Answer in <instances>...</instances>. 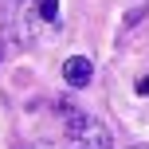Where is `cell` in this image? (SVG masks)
<instances>
[{
  "mask_svg": "<svg viewBox=\"0 0 149 149\" xmlns=\"http://www.w3.org/2000/svg\"><path fill=\"white\" fill-rule=\"evenodd\" d=\"M0 59H4V43H0Z\"/></svg>",
  "mask_w": 149,
  "mask_h": 149,
  "instance_id": "obj_6",
  "label": "cell"
},
{
  "mask_svg": "<svg viewBox=\"0 0 149 149\" xmlns=\"http://www.w3.org/2000/svg\"><path fill=\"white\" fill-rule=\"evenodd\" d=\"M63 110H67V145L71 149H110L114 145L110 130L98 118H86V114L71 110V106H63Z\"/></svg>",
  "mask_w": 149,
  "mask_h": 149,
  "instance_id": "obj_1",
  "label": "cell"
},
{
  "mask_svg": "<svg viewBox=\"0 0 149 149\" xmlns=\"http://www.w3.org/2000/svg\"><path fill=\"white\" fill-rule=\"evenodd\" d=\"M36 12L43 24H59V0H36Z\"/></svg>",
  "mask_w": 149,
  "mask_h": 149,
  "instance_id": "obj_3",
  "label": "cell"
},
{
  "mask_svg": "<svg viewBox=\"0 0 149 149\" xmlns=\"http://www.w3.org/2000/svg\"><path fill=\"white\" fill-rule=\"evenodd\" d=\"M28 149H51V145H28Z\"/></svg>",
  "mask_w": 149,
  "mask_h": 149,
  "instance_id": "obj_5",
  "label": "cell"
},
{
  "mask_svg": "<svg viewBox=\"0 0 149 149\" xmlns=\"http://www.w3.org/2000/svg\"><path fill=\"white\" fill-rule=\"evenodd\" d=\"M137 94H145V98H149V79H141V82H137Z\"/></svg>",
  "mask_w": 149,
  "mask_h": 149,
  "instance_id": "obj_4",
  "label": "cell"
},
{
  "mask_svg": "<svg viewBox=\"0 0 149 149\" xmlns=\"http://www.w3.org/2000/svg\"><path fill=\"white\" fill-rule=\"evenodd\" d=\"M63 79H67L74 90H79V86H86V82L94 79V63H90L86 55H71V59L63 63Z\"/></svg>",
  "mask_w": 149,
  "mask_h": 149,
  "instance_id": "obj_2",
  "label": "cell"
}]
</instances>
